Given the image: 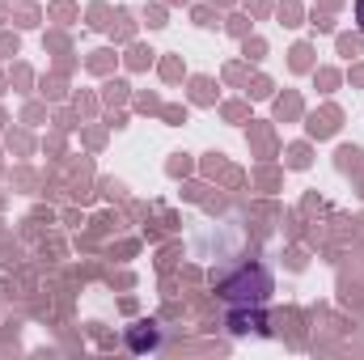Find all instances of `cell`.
<instances>
[{"label": "cell", "mask_w": 364, "mask_h": 360, "mask_svg": "<svg viewBox=\"0 0 364 360\" xmlns=\"http://www.w3.org/2000/svg\"><path fill=\"white\" fill-rule=\"evenodd\" d=\"M356 21H360V30H364V0H356Z\"/></svg>", "instance_id": "1"}]
</instances>
